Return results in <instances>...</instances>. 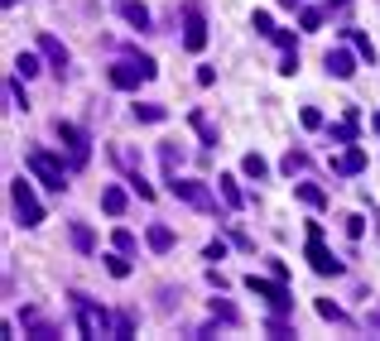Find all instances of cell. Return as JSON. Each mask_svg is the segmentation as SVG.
I'll return each mask as SVG.
<instances>
[{"label":"cell","mask_w":380,"mask_h":341,"mask_svg":"<svg viewBox=\"0 0 380 341\" xmlns=\"http://www.w3.org/2000/svg\"><path fill=\"white\" fill-rule=\"evenodd\" d=\"M183 49L188 53L207 49V20H202V5H197V0L183 5Z\"/></svg>","instance_id":"8992f818"},{"label":"cell","mask_w":380,"mask_h":341,"mask_svg":"<svg viewBox=\"0 0 380 341\" xmlns=\"http://www.w3.org/2000/svg\"><path fill=\"white\" fill-rule=\"evenodd\" d=\"M111 245L130 255V250H135V231H125V226H116V231H111Z\"/></svg>","instance_id":"4316f807"},{"label":"cell","mask_w":380,"mask_h":341,"mask_svg":"<svg viewBox=\"0 0 380 341\" xmlns=\"http://www.w3.org/2000/svg\"><path fill=\"white\" fill-rule=\"evenodd\" d=\"M25 332H29L34 341H58V327H54V322H44L34 308H25Z\"/></svg>","instance_id":"5bb4252c"},{"label":"cell","mask_w":380,"mask_h":341,"mask_svg":"<svg viewBox=\"0 0 380 341\" xmlns=\"http://www.w3.org/2000/svg\"><path fill=\"white\" fill-rule=\"evenodd\" d=\"M58 140H63V144H68V149H73V163H87V159H92V144H87V135L78 130V125H68V120H58Z\"/></svg>","instance_id":"9c48e42d"},{"label":"cell","mask_w":380,"mask_h":341,"mask_svg":"<svg viewBox=\"0 0 380 341\" xmlns=\"http://www.w3.org/2000/svg\"><path fill=\"white\" fill-rule=\"evenodd\" d=\"M356 58H361V53L332 49V53H327V73H332L337 82H352V78H356Z\"/></svg>","instance_id":"30bf717a"},{"label":"cell","mask_w":380,"mask_h":341,"mask_svg":"<svg viewBox=\"0 0 380 341\" xmlns=\"http://www.w3.org/2000/svg\"><path fill=\"white\" fill-rule=\"evenodd\" d=\"M356 125H361V106H347V120H342V125H332V140H337V144H356Z\"/></svg>","instance_id":"4fadbf2b"},{"label":"cell","mask_w":380,"mask_h":341,"mask_svg":"<svg viewBox=\"0 0 380 341\" xmlns=\"http://www.w3.org/2000/svg\"><path fill=\"white\" fill-rule=\"evenodd\" d=\"M10 101L20 106V111H29V101H25V87H20V82H10Z\"/></svg>","instance_id":"f35d334b"},{"label":"cell","mask_w":380,"mask_h":341,"mask_svg":"<svg viewBox=\"0 0 380 341\" xmlns=\"http://www.w3.org/2000/svg\"><path fill=\"white\" fill-rule=\"evenodd\" d=\"M217 187H221V197H226V207H231V211H241V207H245V192H241V183H236L231 173H221Z\"/></svg>","instance_id":"2e32d148"},{"label":"cell","mask_w":380,"mask_h":341,"mask_svg":"<svg viewBox=\"0 0 380 341\" xmlns=\"http://www.w3.org/2000/svg\"><path fill=\"white\" fill-rule=\"evenodd\" d=\"M327 5H347V0H327Z\"/></svg>","instance_id":"ee69618b"},{"label":"cell","mask_w":380,"mask_h":341,"mask_svg":"<svg viewBox=\"0 0 380 341\" xmlns=\"http://www.w3.org/2000/svg\"><path fill=\"white\" fill-rule=\"evenodd\" d=\"M299 25H303V29H323V10H303Z\"/></svg>","instance_id":"e575fe53"},{"label":"cell","mask_w":380,"mask_h":341,"mask_svg":"<svg viewBox=\"0 0 380 341\" xmlns=\"http://www.w3.org/2000/svg\"><path fill=\"white\" fill-rule=\"evenodd\" d=\"M130 332H135V322H130V313H121L116 317V337H130Z\"/></svg>","instance_id":"74e56055"},{"label":"cell","mask_w":380,"mask_h":341,"mask_svg":"<svg viewBox=\"0 0 380 341\" xmlns=\"http://www.w3.org/2000/svg\"><path fill=\"white\" fill-rule=\"evenodd\" d=\"M78 327L82 337H116V317L106 308H97L92 298H82V293H78Z\"/></svg>","instance_id":"7a4b0ae2"},{"label":"cell","mask_w":380,"mask_h":341,"mask_svg":"<svg viewBox=\"0 0 380 341\" xmlns=\"http://www.w3.org/2000/svg\"><path fill=\"white\" fill-rule=\"evenodd\" d=\"M10 202H15V211H20L25 226H39V221H44V207H39V197H34V187H29L25 178L10 183Z\"/></svg>","instance_id":"ba28073f"},{"label":"cell","mask_w":380,"mask_h":341,"mask_svg":"<svg viewBox=\"0 0 380 341\" xmlns=\"http://www.w3.org/2000/svg\"><path fill=\"white\" fill-rule=\"evenodd\" d=\"M299 120L308 125V130H318V125H323V111H318V106H303V111H299Z\"/></svg>","instance_id":"d6a6232c"},{"label":"cell","mask_w":380,"mask_h":341,"mask_svg":"<svg viewBox=\"0 0 380 341\" xmlns=\"http://www.w3.org/2000/svg\"><path fill=\"white\" fill-rule=\"evenodd\" d=\"M106 269L116 274V279H125V274H130V260H125V250H116V255H106Z\"/></svg>","instance_id":"83f0119b"},{"label":"cell","mask_w":380,"mask_h":341,"mask_svg":"<svg viewBox=\"0 0 380 341\" xmlns=\"http://www.w3.org/2000/svg\"><path fill=\"white\" fill-rule=\"evenodd\" d=\"M73 245H78L82 255H92V250H97V236H92V226H87V221H73Z\"/></svg>","instance_id":"44dd1931"},{"label":"cell","mask_w":380,"mask_h":341,"mask_svg":"<svg viewBox=\"0 0 380 341\" xmlns=\"http://www.w3.org/2000/svg\"><path fill=\"white\" fill-rule=\"evenodd\" d=\"M159 73V63L154 58H125V63H111V87H121V92H135L140 82H149Z\"/></svg>","instance_id":"6da1fadb"},{"label":"cell","mask_w":380,"mask_h":341,"mask_svg":"<svg viewBox=\"0 0 380 341\" xmlns=\"http://www.w3.org/2000/svg\"><path fill=\"white\" fill-rule=\"evenodd\" d=\"M135 116H140V120H149V125H159V120L168 116V111H164L159 101H140V106H135Z\"/></svg>","instance_id":"cb8c5ba5"},{"label":"cell","mask_w":380,"mask_h":341,"mask_svg":"<svg viewBox=\"0 0 380 341\" xmlns=\"http://www.w3.org/2000/svg\"><path fill=\"white\" fill-rule=\"evenodd\" d=\"M294 197H299L303 207H327V192L318 183H299V187H294Z\"/></svg>","instance_id":"e0dca14e"},{"label":"cell","mask_w":380,"mask_h":341,"mask_svg":"<svg viewBox=\"0 0 380 341\" xmlns=\"http://www.w3.org/2000/svg\"><path fill=\"white\" fill-rule=\"evenodd\" d=\"M279 168H284V173L294 178V173H303V168H308V154H303V149H289V154H284V163H279Z\"/></svg>","instance_id":"d4e9b609"},{"label":"cell","mask_w":380,"mask_h":341,"mask_svg":"<svg viewBox=\"0 0 380 341\" xmlns=\"http://www.w3.org/2000/svg\"><path fill=\"white\" fill-rule=\"evenodd\" d=\"M159 159H164V173H168V178H178V149H173V144H164Z\"/></svg>","instance_id":"4dcf8cb0"},{"label":"cell","mask_w":380,"mask_h":341,"mask_svg":"<svg viewBox=\"0 0 380 341\" xmlns=\"http://www.w3.org/2000/svg\"><path fill=\"white\" fill-rule=\"evenodd\" d=\"M121 15H125L135 29H149V10H145L140 0H121Z\"/></svg>","instance_id":"ffe728a7"},{"label":"cell","mask_w":380,"mask_h":341,"mask_svg":"<svg viewBox=\"0 0 380 341\" xmlns=\"http://www.w3.org/2000/svg\"><path fill=\"white\" fill-rule=\"evenodd\" d=\"M265 332H270V337H294V327H289V322H284L279 313H274L270 322H265Z\"/></svg>","instance_id":"1f68e13d"},{"label":"cell","mask_w":380,"mask_h":341,"mask_svg":"<svg viewBox=\"0 0 380 341\" xmlns=\"http://www.w3.org/2000/svg\"><path fill=\"white\" fill-rule=\"evenodd\" d=\"M245 289L255 298H265L274 313H294V293L284 289V279H260V274H245Z\"/></svg>","instance_id":"3957f363"},{"label":"cell","mask_w":380,"mask_h":341,"mask_svg":"<svg viewBox=\"0 0 380 341\" xmlns=\"http://www.w3.org/2000/svg\"><path fill=\"white\" fill-rule=\"evenodd\" d=\"M279 5H289V10H294V5H299V0H279Z\"/></svg>","instance_id":"b9f144b4"},{"label":"cell","mask_w":380,"mask_h":341,"mask_svg":"<svg viewBox=\"0 0 380 341\" xmlns=\"http://www.w3.org/2000/svg\"><path fill=\"white\" fill-rule=\"evenodd\" d=\"M318 317H327V322H347V313H342L332 298H318Z\"/></svg>","instance_id":"f1b7e54d"},{"label":"cell","mask_w":380,"mask_h":341,"mask_svg":"<svg viewBox=\"0 0 380 341\" xmlns=\"http://www.w3.org/2000/svg\"><path fill=\"white\" fill-rule=\"evenodd\" d=\"M145 240H149V250H154V255H168V250H173V226L154 221V226L145 231Z\"/></svg>","instance_id":"9a60e30c"},{"label":"cell","mask_w":380,"mask_h":341,"mask_svg":"<svg viewBox=\"0 0 380 341\" xmlns=\"http://www.w3.org/2000/svg\"><path fill=\"white\" fill-rule=\"evenodd\" d=\"M221 255H226V245H221V240H212V245L202 250V260H221Z\"/></svg>","instance_id":"60d3db41"},{"label":"cell","mask_w":380,"mask_h":341,"mask_svg":"<svg viewBox=\"0 0 380 341\" xmlns=\"http://www.w3.org/2000/svg\"><path fill=\"white\" fill-rule=\"evenodd\" d=\"M250 25H255V34H265V39L274 34V20L265 15V10H255V20H250Z\"/></svg>","instance_id":"836d02e7"},{"label":"cell","mask_w":380,"mask_h":341,"mask_svg":"<svg viewBox=\"0 0 380 341\" xmlns=\"http://www.w3.org/2000/svg\"><path fill=\"white\" fill-rule=\"evenodd\" d=\"M371 322H376V327H380V313H371Z\"/></svg>","instance_id":"7bdbcfd3"},{"label":"cell","mask_w":380,"mask_h":341,"mask_svg":"<svg viewBox=\"0 0 380 341\" xmlns=\"http://www.w3.org/2000/svg\"><path fill=\"white\" fill-rule=\"evenodd\" d=\"M347 39H352V49L361 53V58H366V63H376V44H371V39H366V34H361V29H347Z\"/></svg>","instance_id":"603a6c76"},{"label":"cell","mask_w":380,"mask_h":341,"mask_svg":"<svg viewBox=\"0 0 380 341\" xmlns=\"http://www.w3.org/2000/svg\"><path fill=\"white\" fill-rule=\"evenodd\" d=\"M308 264L313 274H342V260H332V250L323 245V221H308Z\"/></svg>","instance_id":"277c9868"},{"label":"cell","mask_w":380,"mask_h":341,"mask_svg":"<svg viewBox=\"0 0 380 341\" xmlns=\"http://www.w3.org/2000/svg\"><path fill=\"white\" fill-rule=\"evenodd\" d=\"M371 125H376V130H380V116H376V120H371Z\"/></svg>","instance_id":"f6af8a7d"},{"label":"cell","mask_w":380,"mask_h":341,"mask_svg":"<svg viewBox=\"0 0 380 341\" xmlns=\"http://www.w3.org/2000/svg\"><path fill=\"white\" fill-rule=\"evenodd\" d=\"M279 73H284V78H294V73H299V49H294V53H284V63H279Z\"/></svg>","instance_id":"d590c367"},{"label":"cell","mask_w":380,"mask_h":341,"mask_svg":"<svg viewBox=\"0 0 380 341\" xmlns=\"http://www.w3.org/2000/svg\"><path fill=\"white\" fill-rule=\"evenodd\" d=\"M5 5H15V0H5Z\"/></svg>","instance_id":"bcb514c9"},{"label":"cell","mask_w":380,"mask_h":341,"mask_svg":"<svg viewBox=\"0 0 380 341\" xmlns=\"http://www.w3.org/2000/svg\"><path fill=\"white\" fill-rule=\"evenodd\" d=\"M168 192L178 202H188L192 211H217V197L207 192V183H197V178H168Z\"/></svg>","instance_id":"5b68a950"},{"label":"cell","mask_w":380,"mask_h":341,"mask_svg":"<svg viewBox=\"0 0 380 341\" xmlns=\"http://www.w3.org/2000/svg\"><path fill=\"white\" fill-rule=\"evenodd\" d=\"M270 39H274V44H279V49H284V53H294V34H289V29H274Z\"/></svg>","instance_id":"8d00e7d4"},{"label":"cell","mask_w":380,"mask_h":341,"mask_svg":"<svg viewBox=\"0 0 380 341\" xmlns=\"http://www.w3.org/2000/svg\"><path fill=\"white\" fill-rule=\"evenodd\" d=\"M125 202H130V197H125V187H106V192H102V211H106V216H121Z\"/></svg>","instance_id":"ac0fdd59"},{"label":"cell","mask_w":380,"mask_h":341,"mask_svg":"<svg viewBox=\"0 0 380 341\" xmlns=\"http://www.w3.org/2000/svg\"><path fill=\"white\" fill-rule=\"evenodd\" d=\"M39 49H44V58L54 63V73L63 78V68H68V49H63V39H54V34H39Z\"/></svg>","instance_id":"7c38bea8"},{"label":"cell","mask_w":380,"mask_h":341,"mask_svg":"<svg viewBox=\"0 0 380 341\" xmlns=\"http://www.w3.org/2000/svg\"><path fill=\"white\" fill-rule=\"evenodd\" d=\"M188 125L202 135V144H217V125H212V120H207L202 111H188Z\"/></svg>","instance_id":"d6986e66"},{"label":"cell","mask_w":380,"mask_h":341,"mask_svg":"<svg viewBox=\"0 0 380 341\" xmlns=\"http://www.w3.org/2000/svg\"><path fill=\"white\" fill-rule=\"evenodd\" d=\"M241 173H245V178H255V183H260V178H270V163H265L260 154H245V159H241Z\"/></svg>","instance_id":"7402d4cb"},{"label":"cell","mask_w":380,"mask_h":341,"mask_svg":"<svg viewBox=\"0 0 380 341\" xmlns=\"http://www.w3.org/2000/svg\"><path fill=\"white\" fill-rule=\"evenodd\" d=\"M130 187H135V192H140V197H145V202H149V197H154V187L145 183V178H140V173H135V178H130Z\"/></svg>","instance_id":"ab89813d"},{"label":"cell","mask_w":380,"mask_h":341,"mask_svg":"<svg viewBox=\"0 0 380 341\" xmlns=\"http://www.w3.org/2000/svg\"><path fill=\"white\" fill-rule=\"evenodd\" d=\"M15 73H20V78H39L44 68H39V58H34V53H20V58H15Z\"/></svg>","instance_id":"484cf974"},{"label":"cell","mask_w":380,"mask_h":341,"mask_svg":"<svg viewBox=\"0 0 380 341\" xmlns=\"http://www.w3.org/2000/svg\"><path fill=\"white\" fill-rule=\"evenodd\" d=\"M212 317H217V322H241V313H236L231 303H221V298H212Z\"/></svg>","instance_id":"f546056e"},{"label":"cell","mask_w":380,"mask_h":341,"mask_svg":"<svg viewBox=\"0 0 380 341\" xmlns=\"http://www.w3.org/2000/svg\"><path fill=\"white\" fill-rule=\"evenodd\" d=\"M361 168H366V149L361 144H347V154L332 159V173H342V178H356Z\"/></svg>","instance_id":"8fae6325"},{"label":"cell","mask_w":380,"mask_h":341,"mask_svg":"<svg viewBox=\"0 0 380 341\" xmlns=\"http://www.w3.org/2000/svg\"><path fill=\"white\" fill-rule=\"evenodd\" d=\"M25 168H29V173H34V178H39L44 187H54V192H63V187H68L63 168H58V163L44 154V149H29V154H25Z\"/></svg>","instance_id":"52a82bcc"}]
</instances>
